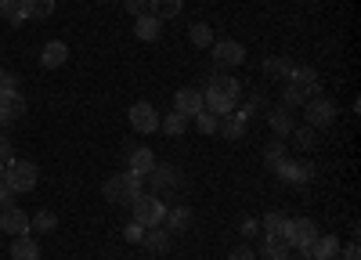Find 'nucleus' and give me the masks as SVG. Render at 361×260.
Instances as JSON below:
<instances>
[{"mask_svg": "<svg viewBox=\"0 0 361 260\" xmlns=\"http://www.w3.org/2000/svg\"><path fill=\"white\" fill-rule=\"evenodd\" d=\"M238 94H243V87H238L235 76H228V73H214V76H209V83H206V91H202V109H206V112H214V116L235 112Z\"/></svg>", "mask_w": 361, "mask_h": 260, "instance_id": "obj_1", "label": "nucleus"}, {"mask_svg": "<svg viewBox=\"0 0 361 260\" xmlns=\"http://www.w3.org/2000/svg\"><path fill=\"white\" fill-rule=\"evenodd\" d=\"M141 181L134 170H123V173H112V178L105 181V199L116 202V206H130V202L141 195Z\"/></svg>", "mask_w": 361, "mask_h": 260, "instance_id": "obj_2", "label": "nucleus"}, {"mask_svg": "<svg viewBox=\"0 0 361 260\" xmlns=\"http://www.w3.org/2000/svg\"><path fill=\"white\" fill-rule=\"evenodd\" d=\"M37 181H40L37 163H29V159H11V163L4 166V185H8L15 195H18V192H33Z\"/></svg>", "mask_w": 361, "mask_h": 260, "instance_id": "obj_3", "label": "nucleus"}, {"mask_svg": "<svg viewBox=\"0 0 361 260\" xmlns=\"http://www.w3.org/2000/svg\"><path fill=\"white\" fill-rule=\"evenodd\" d=\"M130 206H134V221H137L141 228H159L163 217H166V206H163L159 195H145V192H141Z\"/></svg>", "mask_w": 361, "mask_h": 260, "instance_id": "obj_4", "label": "nucleus"}, {"mask_svg": "<svg viewBox=\"0 0 361 260\" xmlns=\"http://www.w3.org/2000/svg\"><path fill=\"white\" fill-rule=\"evenodd\" d=\"M275 173H279L286 185L304 188V185H311V178H314V163H311V159H282V163L275 166Z\"/></svg>", "mask_w": 361, "mask_h": 260, "instance_id": "obj_5", "label": "nucleus"}, {"mask_svg": "<svg viewBox=\"0 0 361 260\" xmlns=\"http://www.w3.org/2000/svg\"><path fill=\"white\" fill-rule=\"evenodd\" d=\"M304 112H307V127H314V130L333 127V120H336V105L329 101V98H322V94H314L311 101H304Z\"/></svg>", "mask_w": 361, "mask_h": 260, "instance_id": "obj_6", "label": "nucleus"}, {"mask_svg": "<svg viewBox=\"0 0 361 260\" xmlns=\"http://www.w3.org/2000/svg\"><path fill=\"white\" fill-rule=\"evenodd\" d=\"M246 62V47L238 44V40H214V66L217 69H235V66H243Z\"/></svg>", "mask_w": 361, "mask_h": 260, "instance_id": "obj_7", "label": "nucleus"}, {"mask_svg": "<svg viewBox=\"0 0 361 260\" xmlns=\"http://www.w3.org/2000/svg\"><path fill=\"white\" fill-rule=\"evenodd\" d=\"M22 112H25V101L18 87H0V123L22 120Z\"/></svg>", "mask_w": 361, "mask_h": 260, "instance_id": "obj_8", "label": "nucleus"}, {"mask_svg": "<svg viewBox=\"0 0 361 260\" xmlns=\"http://www.w3.org/2000/svg\"><path fill=\"white\" fill-rule=\"evenodd\" d=\"M130 127H134L137 134H152V130H159V112L148 105V101L130 105Z\"/></svg>", "mask_w": 361, "mask_h": 260, "instance_id": "obj_9", "label": "nucleus"}, {"mask_svg": "<svg viewBox=\"0 0 361 260\" xmlns=\"http://www.w3.org/2000/svg\"><path fill=\"white\" fill-rule=\"evenodd\" d=\"M0 231H8V235H29V213L18 210V206H0Z\"/></svg>", "mask_w": 361, "mask_h": 260, "instance_id": "obj_10", "label": "nucleus"}, {"mask_svg": "<svg viewBox=\"0 0 361 260\" xmlns=\"http://www.w3.org/2000/svg\"><path fill=\"white\" fill-rule=\"evenodd\" d=\"M173 112H180V116H199L202 112V91H195V87H180V91L173 94Z\"/></svg>", "mask_w": 361, "mask_h": 260, "instance_id": "obj_11", "label": "nucleus"}, {"mask_svg": "<svg viewBox=\"0 0 361 260\" xmlns=\"http://www.w3.org/2000/svg\"><path fill=\"white\" fill-rule=\"evenodd\" d=\"M318 239V224H314V217H296L293 221V228H289V246H311Z\"/></svg>", "mask_w": 361, "mask_h": 260, "instance_id": "obj_12", "label": "nucleus"}, {"mask_svg": "<svg viewBox=\"0 0 361 260\" xmlns=\"http://www.w3.org/2000/svg\"><path fill=\"white\" fill-rule=\"evenodd\" d=\"M246 127H250V120L243 112H224V116H217V134H224L228 141H238L246 134Z\"/></svg>", "mask_w": 361, "mask_h": 260, "instance_id": "obj_13", "label": "nucleus"}, {"mask_svg": "<svg viewBox=\"0 0 361 260\" xmlns=\"http://www.w3.org/2000/svg\"><path fill=\"white\" fill-rule=\"evenodd\" d=\"M289 228H293V221H289L286 213H267V217H264V239L289 246Z\"/></svg>", "mask_w": 361, "mask_h": 260, "instance_id": "obj_14", "label": "nucleus"}, {"mask_svg": "<svg viewBox=\"0 0 361 260\" xmlns=\"http://www.w3.org/2000/svg\"><path fill=\"white\" fill-rule=\"evenodd\" d=\"M148 181H152V188L177 192V188H180V170H177V166H163V163H156L152 170H148Z\"/></svg>", "mask_w": 361, "mask_h": 260, "instance_id": "obj_15", "label": "nucleus"}, {"mask_svg": "<svg viewBox=\"0 0 361 260\" xmlns=\"http://www.w3.org/2000/svg\"><path fill=\"white\" fill-rule=\"evenodd\" d=\"M134 33H137V40H145V44H156L159 37H163V22L156 18V15H137L134 18Z\"/></svg>", "mask_w": 361, "mask_h": 260, "instance_id": "obj_16", "label": "nucleus"}, {"mask_svg": "<svg viewBox=\"0 0 361 260\" xmlns=\"http://www.w3.org/2000/svg\"><path fill=\"white\" fill-rule=\"evenodd\" d=\"M289 87H296L300 94L314 98V94H318V73H314V69H307V66H300V69H293V73H289Z\"/></svg>", "mask_w": 361, "mask_h": 260, "instance_id": "obj_17", "label": "nucleus"}, {"mask_svg": "<svg viewBox=\"0 0 361 260\" xmlns=\"http://www.w3.org/2000/svg\"><path fill=\"white\" fill-rule=\"evenodd\" d=\"M336 253H340V239L336 235H318L307 246V256L311 260H336Z\"/></svg>", "mask_w": 361, "mask_h": 260, "instance_id": "obj_18", "label": "nucleus"}, {"mask_svg": "<svg viewBox=\"0 0 361 260\" xmlns=\"http://www.w3.org/2000/svg\"><path fill=\"white\" fill-rule=\"evenodd\" d=\"M66 62H69V47L62 40L44 44V51H40V66L44 69H58V66H66Z\"/></svg>", "mask_w": 361, "mask_h": 260, "instance_id": "obj_19", "label": "nucleus"}, {"mask_svg": "<svg viewBox=\"0 0 361 260\" xmlns=\"http://www.w3.org/2000/svg\"><path fill=\"white\" fill-rule=\"evenodd\" d=\"M267 123H271V130H275V137H289L293 134V127H296V120H293V109H275L267 116Z\"/></svg>", "mask_w": 361, "mask_h": 260, "instance_id": "obj_20", "label": "nucleus"}, {"mask_svg": "<svg viewBox=\"0 0 361 260\" xmlns=\"http://www.w3.org/2000/svg\"><path fill=\"white\" fill-rule=\"evenodd\" d=\"M141 246L145 249H152V253H163V249H170V231L159 224V228H145V239H141Z\"/></svg>", "mask_w": 361, "mask_h": 260, "instance_id": "obj_21", "label": "nucleus"}, {"mask_svg": "<svg viewBox=\"0 0 361 260\" xmlns=\"http://www.w3.org/2000/svg\"><path fill=\"white\" fill-rule=\"evenodd\" d=\"M11 260H40V246H37V239L18 235V239L11 242Z\"/></svg>", "mask_w": 361, "mask_h": 260, "instance_id": "obj_22", "label": "nucleus"}, {"mask_svg": "<svg viewBox=\"0 0 361 260\" xmlns=\"http://www.w3.org/2000/svg\"><path fill=\"white\" fill-rule=\"evenodd\" d=\"M180 8H185V0H148V15H156L159 22L163 18H177Z\"/></svg>", "mask_w": 361, "mask_h": 260, "instance_id": "obj_23", "label": "nucleus"}, {"mask_svg": "<svg viewBox=\"0 0 361 260\" xmlns=\"http://www.w3.org/2000/svg\"><path fill=\"white\" fill-rule=\"evenodd\" d=\"M192 224V210L188 206H173V210H166V217H163V228L166 231H185Z\"/></svg>", "mask_w": 361, "mask_h": 260, "instance_id": "obj_24", "label": "nucleus"}, {"mask_svg": "<svg viewBox=\"0 0 361 260\" xmlns=\"http://www.w3.org/2000/svg\"><path fill=\"white\" fill-rule=\"evenodd\" d=\"M156 166V152L152 149H137L134 156H130V170L137 173V178H148V170Z\"/></svg>", "mask_w": 361, "mask_h": 260, "instance_id": "obj_25", "label": "nucleus"}, {"mask_svg": "<svg viewBox=\"0 0 361 260\" xmlns=\"http://www.w3.org/2000/svg\"><path fill=\"white\" fill-rule=\"evenodd\" d=\"M22 15L25 18H47V15H54V0H22Z\"/></svg>", "mask_w": 361, "mask_h": 260, "instance_id": "obj_26", "label": "nucleus"}, {"mask_svg": "<svg viewBox=\"0 0 361 260\" xmlns=\"http://www.w3.org/2000/svg\"><path fill=\"white\" fill-rule=\"evenodd\" d=\"M188 40H192L195 47H214V29H209L206 22H195V25L188 29Z\"/></svg>", "mask_w": 361, "mask_h": 260, "instance_id": "obj_27", "label": "nucleus"}, {"mask_svg": "<svg viewBox=\"0 0 361 260\" xmlns=\"http://www.w3.org/2000/svg\"><path fill=\"white\" fill-rule=\"evenodd\" d=\"M257 260H289V246H286V242H271V239H264Z\"/></svg>", "mask_w": 361, "mask_h": 260, "instance_id": "obj_28", "label": "nucleus"}, {"mask_svg": "<svg viewBox=\"0 0 361 260\" xmlns=\"http://www.w3.org/2000/svg\"><path fill=\"white\" fill-rule=\"evenodd\" d=\"M293 69H296V66L289 62V58H264V73H267V76H286V80H289Z\"/></svg>", "mask_w": 361, "mask_h": 260, "instance_id": "obj_29", "label": "nucleus"}, {"mask_svg": "<svg viewBox=\"0 0 361 260\" xmlns=\"http://www.w3.org/2000/svg\"><path fill=\"white\" fill-rule=\"evenodd\" d=\"M188 116H180V112H166V120H163V127H166V134L170 137H180V134H185L188 130Z\"/></svg>", "mask_w": 361, "mask_h": 260, "instance_id": "obj_30", "label": "nucleus"}, {"mask_svg": "<svg viewBox=\"0 0 361 260\" xmlns=\"http://www.w3.org/2000/svg\"><path fill=\"white\" fill-rule=\"evenodd\" d=\"M54 224H58V217H54L51 210H40L37 217H29V231H40V235H47V231H54Z\"/></svg>", "mask_w": 361, "mask_h": 260, "instance_id": "obj_31", "label": "nucleus"}, {"mask_svg": "<svg viewBox=\"0 0 361 260\" xmlns=\"http://www.w3.org/2000/svg\"><path fill=\"white\" fill-rule=\"evenodd\" d=\"M0 15H4L11 25H22V0H0Z\"/></svg>", "mask_w": 361, "mask_h": 260, "instance_id": "obj_32", "label": "nucleus"}, {"mask_svg": "<svg viewBox=\"0 0 361 260\" xmlns=\"http://www.w3.org/2000/svg\"><path fill=\"white\" fill-rule=\"evenodd\" d=\"M264 156H267V166L275 170V166L286 159V141H282V137H279V141H271L267 149H264Z\"/></svg>", "mask_w": 361, "mask_h": 260, "instance_id": "obj_33", "label": "nucleus"}, {"mask_svg": "<svg viewBox=\"0 0 361 260\" xmlns=\"http://www.w3.org/2000/svg\"><path fill=\"white\" fill-rule=\"evenodd\" d=\"M192 120H195V127H199V134H217V116L214 112H199V116H192Z\"/></svg>", "mask_w": 361, "mask_h": 260, "instance_id": "obj_34", "label": "nucleus"}, {"mask_svg": "<svg viewBox=\"0 0 361 260\" xmlns=\"http://www.w3.org/2000/svg\"><path fill=\"white\" fill-rule=\"evenodd\" d=\"M293 137H296V149H314V127H293Z\"/></svg>", "mask_w": 361, "mask_h": 260, "instance_id": "obj_35", "label": "nucleus"}, {"mask_svg": "<svg viewBox=\"0 0 361 260\" xmlns=\"http://www.w3.org/2000/svg\"><path fill=\"white\" fill-rule=\"evenodd\" d=\"M123 239H127V242H137V246H141V239H145V228H141L137 221H130V224H127V231H123Z\"/></svg>", "mask_w": 361, "mask_h": 260, "instance_id": "obj_36", "label": "nucleus"}, {"mask_svg": "<svg viewBox=\"0 0 361 260\" xmlns=\"http://www.w3.org/2000/svg\"><path fill=\"white\" fill-rule=\"evenodd\" d=\"M11 159H15V149H11V141H8L4 134H0V163H4V166H8Z\"/></svg>", "mask_w": 361, "mask_h": 260, "instance_id": "obj_37", "label": "nucleus"}, {"mask_svg": "<svg viewBox=\"0 0 361 260\" xmlns=\"http://www.w3.org/2000/svg\"><path fill=\"white\" fill-rule=\"evenodd\" d=\"M228 260H257V253H253V246H238V249H231Z\"/></svg>", "mask_w": 361, "mask_h": 260, "instance_id": "obj_38", "label": "nucleus"}, {"mask_svg": "<svg viewBox=\"0 0 361 260\" xmlns=\"http://www.w3.org/2000/svg\"><path fill=\"white\" fill-rule=\"evenodd\" d=\"M123 4H127V11L137 18V15H145L148 11V0H123Z\"/></svg>", "mask_w": 361, "mask_h": 260, "instance_id": "obj_39", "label": "nucleus"}, {"mask_svg": "<svg viewBox=\"0 0 361 260\" xmlns=\"http://www.w3.org/2000/svg\"><path fill=\"white\" fill-rule=\"evenodd\" d=\"M243 235H246V239H257V235H260V224H257V221H243Z\"/></svg>", "mask_w": 361, "mask_h": 260, "instance_id": "obj_40", "label": "nucleus"}, {"mask_svg": "<svg viewBox=\"0 0 361 260\" xmlns=\"http://www.w3.org/2000/svg\"><path fill=\"white\" fill-rule=\"evenodd\" d=\"M11 195H15V192L4 185V178H0V206H11Z\"/></svg>", "mask_w": 361, "mask_h": 260, "instance_id": "obj_41", "label": "nucleus"}, {"mask_svg": "<svg viewBox=\"0 0 361 260\" xmlns=\"http://www.w3.org/2000/svg\"><path fill=\"white\" fill-rule=\"evenodd\" d=\"M343 260H361V249H357V246H347V253H343Z\"/></svg>", "mask_w": 361, "mask_h": 260, "instance_id": "obj_42", "label": "nucleus"}, {"mask_svg": "<svg viewBox=\"0 0 361 260\" xmlns=\"http://www.w3.org/2000/svg\"><path fill=\"white\" fill-rule=\"evenodd\" d=\"M0 178H4V163H0Z\"/></svg>", "mask_w": 361, "mask_h": 260, "instance_id": "obj_43", "label": "nucleus"}, {"mask_svg": "<svg viewBox=\"0 0 361 260\" xmlns=\"http://www.w3.org/2000/svg\"><path fill=\"white\" fill-rule=\"evenodd\" d=\"M0 83H4V69H0Z\"/></svg>", "mask_w": 361, "mask_h": 260, "instance_id": "obj_44", "label": "nucleus"}, {"mask_svg": "<svg viewBox=\"0 0 361 260\" xmlns=\"http://www.w3.org/2000/svg\"><path fill=\"white\" fill-rule=\"evenodd\" d=\"M102 4H109V0H102Z\"/></svg>", "mask_w": 361, "mask_h": 260, "instance_id": "obj_45", "label": "nucleus"}]
</instances>
